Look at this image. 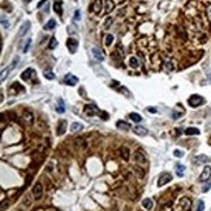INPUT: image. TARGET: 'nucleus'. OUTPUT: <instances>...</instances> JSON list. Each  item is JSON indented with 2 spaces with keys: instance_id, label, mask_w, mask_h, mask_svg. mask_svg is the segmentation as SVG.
<instances>
[{
  "instance_id": "nucleus-19",
  "label": "nucleus",
  "mask_w": 211,
  "mask_h": 211,
  "mask_svg": "<svg viewBox=\"0 0 211 211\" xmlns=\"http://www.w3.org/2000/svg\"><path fill=\"white\" fill-rule=\"evenodd\" d=\"M56 28V21L54 20V18H51L50 21H48L47 24H44V26H43V29L44 30H52V29Z\"/></svg>"
},
{
  "instance_id": "nucleus-21",
  "label": "nucleus",
  "mask_w": 211,
  "mask_h": 211,
  "mask_svg": "<svg viewBox=\"0 0 211 211\" xmlns=\"http://www.w3.org/2000/svg\"><path fill=\"white\" fill-rule=\"evenodd\" d=\"M116 127H117L119 129H124V130L130 129V125L128 124V123H125V121H121V120H119L117 123H116Z\"/></svg>"
},
{
  "instance_id": "nucleus-28",
  "label": "nucleus",
  "mask_w": 211,
  "mask_h": 211,
  "mask_svg": "<svg viewBox=\"0 0 211 211\" xmlns=\"http://www.w3.org/2000/svg\"><path fill=\"white\" fill-rule=\"evenodd\" d=\"M104 3L107 4V7H106V13H108V12H111L113 8H115V3H113L112 0H106Z\"/></svg>"
},
{
  "instance_id": "nucleus-47",
  "label": "nucleus",
  "mask_w": 211,
  "mask_h": 211,
  "mask_svg": "<svg viewBox=\"0 0 211 211\" xmlns=\"http://www.w3.org/2000/svg\"><path fill=\"white\" fill-rule=\"evenodd\" d=\"M25 1H26V3H30V1H31V0H25Z\"/></svg>"
},
{
  "instance_id": "nucleus-20",
  "label": "nucleus",
  "mask_w": 211,
  "mask_h": 211,
  "mask_svg": "<svg viewBox=\"0 0 211 211\" xmlns=\"http://www.w3.org/2000/svg\"><path fill=\"white\" fill-rule=\"evenodd\" d=\"M54 9H55V12H56L57 14H61L63 13V1H61V0H57V1H55Z\"/></svg>"
},
{
  "instance_id": "nucleus-1",
  "label": "nucleus",
  "mask_w": 211,
  "mask_h": 211,
  "mask_svg": "<svg viewBox=\"0 0 211 211\" xmlns=\"http://www.w3.org/2000/svg\"><path fill=\"white\" fill-rule=\"evenodd\" d=\"M188 103H189L190 107L195 108V107H200L201 104L205 103V99H203L201 95H198V94H194V95H191L190 98L188 99Z\"/></svg>"
},
{
  "instance_id": "nucleus-10",
  "label": "nucleus",
  "mask_w": 211,
  "mask_h": 211,
  "mask_svg": "<svg viewBox=\"0 0 211 211\" xmlns=\"http://www.w3.org/2000/svg\"><path fill=\"white\" fill-rule=\"evenodd\" d=\"M211 177V167L210 166H205L202 173L200 176V181H207Z\"/></svg>"
},
{
  "instance_id": "nucleus-13",
  "label": "nucleus",
  "mask_w": 211,
  "mask_h": 211,
  "mask_svg": "<svg viewBox=\"0 0 211 211\" xmlns=\"http://www.w3.org/2000/svg\"><path fill=\"white\" fill-rule=\"evenodd\" d=\"M91 52H93V56L95 57L96 60H99V61H103V60H104V55H103V52H102L99 48L93 47V48H91Z\"/></svg>"
},
{
  "instance_id": "nucleus-11",
  "label": "nucleus",
  "mask_w": 211,
  "mask_h": 211,
  "mask_svg": "<svg viewBox=\"0 0 211 211\" xmlns=\"http://www.w3.org/2000/svg\"><path fill=\"white\" fill-rule=\"evenodd\" d=\"M30 26H31L30 21H26V22H24L22 25H21L20 30H18V35H20L21 38H22V37H25V35H26V33H28V31H29V29H30Z\"/></svg>"
},
{
  "instance_id": "nucleus-2",
  "label": "nucleus",
  "mask_w": 211,
  "mask_h": 211,
  "mask_svg": "<svg viewBox=\"0 0 211 211\" xmlns=\"http://www.w3.org/2000/svg\"><path fill=\"white\" fill-rule=\"evenodd\" d=\"M21 78L24 80V81H33L34 84H37V78H35V70L31 69V68H29V69L24 70L22 74H21Z\"/></svg>"
},
{
  "instance_id": "nucleus-15",
  "label": "nucleus",
  "mask_w": 211,
  "mask_h": 211,
  "mask_svg": "<svg viewBox=\"0 0 211 211\" xmlns=\"http://www.w3.org/2000/svg\"><path fill=\"white\" fill-rule=\"evenodd\" d=\"M65 130H67V121L65 120H61L59 123V125H57V130H56V133L59 135H63L65 133Z\"/></svg>"
},
{
  "instance_id": "nucleus-32",
  "label": "nucleus",
  "mask_w": 211,
  "mask_h": 211,
  "mask_svg": "<svg viewBox=\"0 0 211 211\" xmlns=\"http://www.w3.org/2000/svg\"><path fill=\"white\" fill-rule=\"evenodd\" d=\"M81 129H82L81 123H73L72 127H70V130H72V132H77V130H81Z\"/></svg>"
},
{
  "instance_id": "nucleus-35",
  "label": "nucleus",
  "mask_w": 211,
  "mask_h": 211,
  "mask_svg": "<svg viewBox=\"0 0 211 211\" xmlns=\"http://www.w3.org/2000/svg\"><path fill=\"white\" fill-rule=\"evenodd\" d=\"M210 188H211V181H210V180H207V181H206V184L203 185L202 191H203V193H207V191L210 190Z\"/></svg>"
},
{
  "instance_id": "nucleus-4",
  "label": "nucleus",
  "mask_w": 211,
  "mask_h": 211,
  "mask_svg": "<svg viewBox=\"0 0 211 211\" xmlns=\"http://www.w3.org/2000/svg\"><path fill=\"white\" fill-rule=\"evenodd\" d=\"M20 61V57L18 56H14V59H13V61L11 63V65H9L8 68H7V70H3L1 72V82L5 80V77H8V73L11 72V70H13L14 68H16V65H17V63Z\"/></svg>"
},
{
  "instance_id": "nucleus-45",
  "label": "nucleus",
  "mask_w": 211,
  "mask_h": 211,
  "mask_svg": "<svg viewBox=\"0 0 211 211\" xmlns=\"http://www.w3.org/2000/svg\"><path fill=\"white\" fill-rule=\"evenodd\" d=\"M207 78H208V81L211 82V70H208L207 72Z\"/></svg>"
},
{
  "instance_id": "nucleus-38",
  "label": "nucleus",
  "mask_w": 211,
  "mask_h": 211,
  "mask_svg": "<svg viewBox=\"0 0 211 211\" xmlns=\"http://www.w3.org/2000/svg\"><path fill=\"white\" fill-rule=\"evenodd\" d=\"M74 21H80L81 20V12H80V9H76V11H74Z\"/></svg>"
},
{
  "instance_id": "nucleus-41",
  "label": "nucleus",
  "mask_w": 211,
  "mask_h": 211,
  "mask_svg": "<svg viewBox=\"0 0 211 211\" xmlns=\"http://www.w3.org/2000/svg\"><path fill=\"white\" fill-rule=\"evenodd\" d=\"M46 4H47V0H40L39 3H38L37 8H38V9H40V8H42V7H43V5H46Z\"/></svg>"
},
{
  "instance_id": "nucleus-27",
  "label": "nucleus",
  "mask_w": 211,
  "mask_h": 211,
  "mask_svg": "<svg viewBox=\"0 0 211 211\" xmlns=\"http://www.w3.org/2000/svg\"><path fill=\"white\" fill-rule=\"evenodd\" d=\"M113 39H115V37H113L112 34H107L106 35V38H104V44L106 46H111L113 42Z\"/></svg>"
},
{
  "instance_id": "nucleus-9",
  "label": "nucleus",
  "mask_w": 211,
  "mask_h": 211,
  "mask_svg": "<svg viewBox=\"0 0 211 211\" xmlns=\"http://www.w3.org/2000/svg\"><path fill=\"white\" fill-rule=\"evenodd\" d=\"M33 194H34V197H35V200H40V198H42V195H43V188H42V185H40L39 183H37L35 185H34Z\"/></svg>"
},
{
  "instance_id": "nucleus-33",
  "label": "nucleus",
  "mask_w": 211,
  "mask_h": 211,
  "mask_svg": "<svg viewBox=\"0 0 211 211\" xmlns=\"http://www.w3.org/2000/svg\"><path fill=\"white\" fill-rule=\"evenodd\" d=\"M129 65H130L132 68H134V69H135V68L138 67V60H137V57H134V56L130 57V59H129Z\"/></svg>"
},
{
  "instance_id": "nucleus-43",
  "label": "nucleus",
  "mask_w": 211,
  "mask_h": 211,
  "mask_svg": "<svg viewBox=\"0 0 211 211\" xmlns=\"http://www.w3.org/2000/svg\"><path fill=\"white\" fill-rule=\"evenodd\" d=\"M181 115H183L181 112H173V113H172V119H179Z\"/></svg>"
},
{
  "instance_id": "nucleus-23",
  "label": "nucleus",
  "mask_w": 211,
  "mask_h": 211,
  "mask_svg": "<svg viewBox=\"0 0 211 211\" xmlns=\"http://www.w3.org/2000/svg\"><path fill=\"white\" fill-rule=\"evenodd\" d=\"M56 111H57L59 113H64V111H65V106H64V100H63V99H59V100H57Z\"/></svg>"
},
{
  "instance_id": "nucleus-22",
  "label": "nucleus",
  "mask_w": 211,
  "mask_h": 211,
  "mask_svg": "<svg viewBox=\"0 0 211 211\" xmlns=\"http://www.w3.org/2000/svg\"><path fill=\"white\" fill-rule=\"evenodd\" d=\"M184 172H185V166H183L180 163L176 164V175L181 177V176H184Z\"/></svg>"
},
{
  "instance_id": "nucleus-14",
  "label": "nucleus",
  "mask_w": 211,
  "mask_h": 211,
  "mask_svg": "<svg viewBox=\"0 0 211 211\" xmlns=\"http://www.w3.org/2000/svg\"><path fill=\"white\" fill-rule=\"evenodd\" d=\"M133 132H134L135 134L141 135V137L147 134V129L145 127H142V125H135V127H133Z\"/></svg>"
},
{
  "instance_id": "nucleus-6",
  "label": "nucleus",
  "mask_w": 211,
  "mask_h": 211,
  "mask_svg": "<svg viewBox=\"0 0 211 211\" xmlns=\"http://www.w3.org/2000/svg\"><path fill=\"white\" fill-rule=\"evenodd\" d=\"M67 47H68L70 54H76L77 48H78V40L74 39V38H69L67 42Z\"/></svg>"
},
{
  "instance_id": "nucleus-7",
  "label": "nucleus",
  "mask_w": 211,
  "mask_h": 211,
  "mask_svg": "<svg viewBox=\"0 0 211 211\" xmlns=\"http://www.w3.org/2000/svg\"><path fill=\"white\" fill-rule=\"evenodd\" d=\"M171 180H172V175L168 173V172H164V173L160 175V177L158 180V185L163 186V185H166V184H168Z\"/></svg>"
},
{
  "instance_id": "nucleus-3",
  "label": "nucleus",
  "mask_w": 211,
  "mask_h": 211,
  "mask_svg": "<svg viewBox=\"0 0 211 211\" xmlns=\"http://www.w3.org/2000/svg\"><path fill=\"white\" fill-rule=\"evenodd\" d=\"M134 162H135V164H137L138 167H141V168H146L147 164H149L147 163L146 156H145L144 154H141L140 151L134 154Z\"/></svg>"
},
{
  "instance_id": "nucleus-37",
  "label": "nucleus",
  "mask_w": 211,
  "mask_h": 211,
  "mask_svg": "<svg viewBox=\"0 0 211 211\" xmlns=\"http://www.w3.org/2000/svg\"><path fill=\"white\" fill-rule=\"evenodd\" d=\"M30 43H31V39H28L25 42V46H24V48H22V52H24V54H26V52H28V50L30 48Z\"/></svg>"
},
{
  "instance_id": "nucleus-40",
  "label": "nucleus",
  "mask_w": 211,
  "mask_h": 211,
  "mask_svg": "<svg viewBox=\"0 0 211 211\" xmlns=\"http://www.w3.org/2000/svg\"><path fill=\"white\" fill-rule=\"evenodd\" d=\"M173 155H175V156H177V158H180V156H184V152L180 151V150H175Z\"/></svg>"
},
{
  "instance_id": "nucleus-29",
  "label": "nucleus",
  "mask_w": 211,
  "mask_h": 211,
  "mask_svg": "<svg viewBox=\"0 0 211 211\" xmlns=\"http://www.w3.org/2000/svg\"><path fill=\"white\" fill-rule=\"evenodd\" d=\"M57 44H59V43H57V40H56V38H51L50 39V44H48V48H50V50H55V48L57 47Z\"/></svg>"
},
{
  "instance_id": "nucleus-42",
  "label": "nucleus",
  "mask_w": 211,
  "mask_h": 211,
  "mask_svg": "<svg viewBox=\"0 0 211 211\" xmlns=\"http://www.w3.org/2000/svg\"><path fill=\"white\" fill-rule=\"evenodd\" d=\"M207 17H208V20L211 21V4H208V7H207Z\"/></svg>"
},
{
  "instance_id": "nucleus-34",
  "label": "nucleus",
  "mask_w": 211,
  "mask_h": 211,
  "mask_svg": "<svg viewBox=\"0 0 211 211\" xmlns=\"http://www.w3.org/2000/svg\"><path fill=\"white\" fill-rule=\"evenodd\" d=\"M112 22H113V18H112V17H110V16H108L107 18H106V21H104V28H106V29H108L111 25H112Z\"/></svg>"
},
{
  "instance_id": "nucleus-31",
  "label": "nucleus",
  "mask_w": 211,
  "mask_h": 211,
  "mask_svg": "<svg viewBox=\"0 0 211 211\" xmlns=\"http://www.w3.org/2000/svg\"><path fill=\"white\" fill-rule=\"evenodd\" d=\"M120 152H121V155H123V158H124V160H128V159H129V150H128L127 147H121Z\"/></svg>"
},
{
  "instance_id": "nucleus-39",
  "label": "nucleus",
  "mask_w": 211,
  "mask_h": 211,
  "mask_svg": "<svg viewBox=\"0 0 211 211\" xmlns=\"http://www.w3.org/2000/svg\"><path fill=\"white\" fill-rule=\"evenodd\" d=\"M1 25H3V28H4V29H8V28H9V22L5 20V18H4V17L1 18Z\"/></svg>"
},
{
  "instance_id": "nucleus-36",
  "label": "nucleus",
  "mask_w": 211,
  "mask_h": 211,
  "mask_svg": "<svg viewBox=\"0 0 211 211\" xmlns=\"http://www.w3.org/2000/svg\"><path fill=\"white\" fill-rule=\"evenodd\" d=\"M205 210V202L202 200H200L197 202V211H203Z\"/></svg>"
},
{
  "instance_id": "nucleus-25",
  "label": "nucleus",
  "mask_w": 211,
  "mask_h": 211,
  "mask_svg": "<svg viewBox=\"0 0 211 211\" xmlns=\"http://www.w3.org/2000/svg\"><path fill=\"white\" fill-rule=\"evenodd\" d=\"M185 134L186 135H198L200 134V129H197V128H188V129H185Z\"/></svg>"
},
{
  "instance_id": "nucleus-30",
  "label": "nucleus",
  "mask_w": 211,
  "mask_h": 211,
  "mask_svg": "<svg viewBox=\"0 0 211 211\" xmlns=\"http://www.w3.org/2000/svg\"><path fill=\"white\" fill-rule=\"evenodd\" d=\"M43 74H44V77H46L47 80H54V78H55L54 72H52V70H50V69H46L44 72H43Z\"/></svg>"
},
{
  "instance_id": "nucleus-8",
  "label": "nucleus",
  "mask_w": 211,
  "mask_h": 211,
  "mask_svg": "<svg viewBox=\"0 0 211 211\" xmlns=\"http://www.w3.org/2000/svg\"><path fill=\"white\" fill-rule=\"evenodd\" d=\"M85 112L89 116H94L96 113H100V111L98 110V107L95 104H87V106H85Z\"/></svg>"
},
{
  "instance_id": "nucleus-16",
  "label": "nucleus",
  "mask_w": 211,
  "mask_h": 211,
  "mask_svg": "<svg viewBox=\"0 0 211 211\" xmlns=\"http://www.w3.org/2000/svg\"><path fill=\"white\" fill-rule=\"evenodd\" d=\"M181 207L184 211H190L191 208V201L189 198H183L181 200Z\"/></svg>"
},
{
  "instance_id": "nucleus-48",
  "label": "nucleus",
  "mask_w": 211,
  "mask_h": 211,
  "mask_svg": "<svg viewBox=\"0 0 211 211\" xmlns=\"http://www.w3.org/2000/svg\"><path fill=\"white\" fill-rule=\"evenodd\" d=\"M74 1H77V0H74Z\"/></svg>"
},
{
  "instance_id": "nucleus-24",
  "label": "nucleus",
  "mask_w": 211,
  "mask_h": 211,
  "mask_svg": "<svg viewBox=\"0 0 211 211\" xmlns=\"http://www.w3.org/2000/svg\"><path fill=\"white\" fill-rule=\"evenodd\" d=\"M142 206H144L146 210H151L152 206H154V203H152V200H149V198L144 200V201H142Z\"/></svg>"
},
{
  "instance_id": "nucleus-46",
  "label": "nucleus",
  "mask_w": 211,
  "mask_h": 211,
  "mask_svg": "<svg viewBox=\"0 0 211 211\" xmlns=\"http://www.w3.org/2000/svg\"><path fill=\"white\" fill-rule=\"evenodd\" d=\"M149 112H152V113L156 112V108H149Z\"/></svg>"
},
{
  "instance_id": "nucleus-5",
  "label": "nucleus",
  "mask_w": 211,
  "mask_h": 211,
  "mask_svg": "<svg viewBox=\"0 0 211 211\" xmlns=\"http://www.w3.org/2000/svg\"><path fill=\"white\" fill-rule=\"evenodd\" d=\"M64 84L68 86H76L78 84V78L76 76H73L72 73H68L64 76Z\"/></svg>"
},
{
  "instance_id": "nucleus-44",
  "label": "nucleus",
  "mask_w": 211,
  "mask_h": 211,
  "mask_svg": "<svg viewBox=\"0 0 211 211\" xmlns=\"http://www.w3.org/2000/svg\"><path fill=\"white\" fill-rule=\"evenodd\" d=\"M8 206V202H5V201H3V203H1V211L5 210V207Z\"/></svg>"
},
{
  "instance_id": "nucleus-12",
  "label": "nucleus",
  "mask_w": 211,
  "mask_h": 211,
  "mask_svg": "<svg viewBox=\"0 0 211 211\" xmlns=\"http://www.w3.org/2000/svg\"><path fill=\"white\" fill-rule=\"evenodd\" d=\"M102 7H103V0H95L93 3V5H91V8H93L94 13L95 14H99L102 11Z\"/></svg>"
},
{
  "instance_id": "nucleus-18",
  "label": "nucleus",
  "mask_w": 211,
  "mask_h": 211,
  "mask_svg": "<svg viewBox=\"0 0 211 211\" xmlns=\"http://www.w3.org/2000/svg\"><path fill=\"white\" fill-rule=\"evenodd\" d=\"M208 160H210V158H207L206 155H198V156H195L194 163L195 164H205V163H207Z\"/></svg>"
},
{
  "instance_id": "nucleus-17",
  "label": "nucleus",
  "mask_w": 211,
  "mask_h": 211,
  "mask_svg": "<svg viewBox=\"0 0 211 211\" xmlns=\"http://www.w3.org/2000/svg\"><path fill=\"white\" fill-rule=\"evenodd\" d=\"M24 119L26 120L28 125H33V123H34V116H33V113H31L30 111H25V112H24Z\"/></svg>"
},
{
  "instance_id": "nucleus-26",
  "label": "nucleus",
  "mask_w": 211,
  "mask_h": 211,
  "mask_svg": "<svg viewBox=\"0 0 211 211\" xmlns=\"http://www.w3.org/2000/svg\"><path fill=\"white\" fill-rule=\"evenodd\" d=\"M129 117H130V120L134 121V123H140V121L142 120V116H140L137 112H132L129 115Z\"/></svg>"
}]
</instances>
